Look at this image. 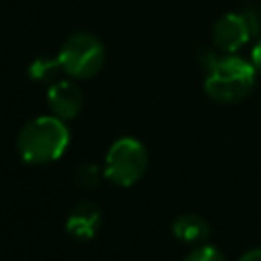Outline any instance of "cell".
I'll list each match as a JSON object with an SVG mask.
<instances>
[{"mask_svg": "<svg viewBox=\"0 0 261 261\" xmlns=\"http://www.w3.org/2000/svg\"><path fill=\"white\" fill-rule=\"evenodd\" d=\"M102 175H104V171H100L98 165H94V163H84V165H80V167L75 169L73 179H75V186H77L80 190H94V188H98Z\"/></svg>", "mask_w": 261, "mask_h": 261, "instance_id": "30bf717a", "label": "cell"}, {"mask_svg": "<svg viewBox=\"0 0 261 261\" xmlns=\"http://www.w3.org/2000/svg\"><path fill=\"white\" fill-rule=\"evenodd\" d=\"M47 104L51 112L61 120H71L80 114L84 106V94L73 82H55L47 90Z\"/></svg>", "mask_w": 261, "mask_h": 261, "instance_id": "8992f818", "label": "cell"}, {"mask_svg": "<svg viewBox=\"0 0 261 261\" xmlns=\"http://www.w3.org/2000/svg\"><path fill=\"white\" fill-rule=\"evenodd\" d=\"M171 232L177 241L188 245H202L210 237V224L198 214H181L173 220Z\"/></svg>", "mask_w": 261, "mask_h": 261, "instance_id": "ba28073f", "label": "cell"}, {"mask_svg": "<svg viewBox=\"0 0 261 261\" xmlns=\"http://www.w3.org/2000/svg\"><path fill=\"white\" fill-rule=\"evenodd\" d=\"M239 261H261V247H259V249H251V251L243 253Z\"/></svg>", "mask_w": 261, "mask_h": 261, "instance_id": "4fadbf2b", "label": "cell"}, {"mask_svg": "<svg viewBox=\"0 0 261 261\" xmlns=\"http://www.w3.org/2000/svg\"><path fill=\"white\" fill-rule=\"evenodd\" d=\"M251 61H253L255 69L261 73V39L255 43V47H253V51H251Z\"/></svg>", "mask_w": 261, "mask_h": 261, "instance_id": "7c38bea8", "label": "cell"}, {"mask_svg": "<svg viewBox=\"0 0 261 261\" xmlns=\"http://www.w3.org/2000/svg\"><path fill=\"white\" fill-rule=\"evenodd\" d=\"M102 224V212L94 202H80L65 218V232L77 241L92 239Z\"/></svg>", "mask_w": 261, "mask_h": 261, "instance_id": "52a82bcc", "label": "cell"}, {"mask_svg": "<svg viewBox=\"0 0 261 261\" xmlns=\"http://www.w3.org/2000/svg\"><path fill=\"white\" fill-rule=\"evenodd\" d=\"M257 69L253 61H247L234 53H224L214 59V63L206 69L204 92L222 104H232L251 94L255 88Z\"/></svg>", "mask_w": 261, "mask_h": 261, "instance_id": "7a4b0ae2", "label": "cell"}, {"mask_svg": "<svg viewBox=\"0 0 261 261\" xmlns=\"http://www.w3.org/2000/svg\"><path fill=\"white\" fill-rule=\"evenodd\" d=\"M69 141L71 135L65 120L55 114L37 116L20 128L16 137V151L24 163L45 165L57 161L67 151Z\"/></svg>", "mask_w": 261, "mask_h": 261, "instance_id": "6da1fadb", "label": "cell"}, {"mask_svg": "<svg viewBox=\"0 0 261 261\" xmlns=\"http://www.w3.org/2000/svg\"><path fill=\"white\" fill-rule=\"evenodd\" d=\"M184 261H226V259L222 251L216 249L214 245H198L184 257Z\"/></svg>", "mask_w": 261, "mask_h": 261, "instance_id": "8fae6325", "label": "cell"}, {"mask_svg": "<svg viewBox=\"0 0 261 261\" xmlns=\"http://www.w3.org/2000/svg\"><path fill=\"white\" fill-rule=\"evenodd\" d=\"M261 35V8L245 6V10L228 12L218 18L212 29V41L222 53H234L253 37Z\"/></svg>", "mask_w": 261, "mask_h": 261, "instance_id": "5b68a950", "label": "cell"}, {"mask_svg": "<svg viewBox=\"0 0 261 261\" xmlns=\"http://www.w3.org/2000/svg\"><path fill=\"white\" fill-rule=\"evenodd\" d=\"M149 167V153L145 145L135 137L116 139L104 155V177L120 188L135 186Z\"/></svg>", "mask_w": 261, "mask_h": 261, "instance_id": "3957f363", "label": "cell"}, {"mask_svg": "<svg viewBox=\"0 0 261 261\" xmlns=\"http://www.w3.org/2000/svg\"><path fill=\"white\" fill-rule=\"evenodd\" d=\"M59 69H63L59 57H37L29 65V77L39 84H47L57 77Z\"/></svg>", "mask_w": 261, "mask_h": 261, "instance_id": "9c48e42d", "label": "cell"}, {"mask_svg": "<svg viewBox=\"0 0 261 261\" xmlns=\"http://www.w3.org/2000/svg\"><path fill=\"white\" fill-rule=\"evenodd\" d=\"M57 57L65 73L77 80H86L96 75L102 69L106 53L98 37L90 33H77L65 41Z\"/></svg>", "mask_w": 261, "mask_h": 261, "instance_id": "277c9868", "label": "cell"}]
</instances>
